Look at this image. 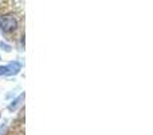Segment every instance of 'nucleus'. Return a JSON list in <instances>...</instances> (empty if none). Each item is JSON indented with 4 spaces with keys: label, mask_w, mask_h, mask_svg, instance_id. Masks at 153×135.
Segmentation results:
<instances>
[{
    "label": "nucleus",
    "mask_w": 153,
    "mask_h": 135,
    "mask_svg": "<svg viewBox=\"0 0 153 135\" xmlns=\"http://www.w3.org/2000/svg\"><path fill=\"white\" fill-rule=\"evenodd\" d=\"M18 27V22L13 16L11 15H4V16H0V29L1 31L4 32H11L13 30H16Z\"/></svg>",
    "instance_id": "1"
},
{
    "label": "nucleus",
    "mask_w": 153,
    "mask_h": 135,
    "mask_svg": "<svg viewBox=\"0 0 153 135\" xmlns=\"http://www.w3.org/2000/svg\"><path fill=\"white\" fill-rule=\"evenodd\" d=\"M22 69V64L18 61L11 62L8 65L4 66H0V76H13V74H18Z\"/></svg>",
    "instance_id": "2"
},
{
    "label": "nucleus",
    "mask_w": 153,
    "mask_h": 135,
    "mask_svg": "<svg viewBox=\"0 0 153 135\" xmlns=\"http://www.w3.org/2000/svg\"><path fill=\"white\" fill-rule=\"evenodd\" d=\"M23 99H24V93H22V95L19 96V97L16 99V100L13 101V103H12V104H11V106H10V109H11V111H12V109H15V108H16V107H18V106H20V101L23 100Z\"/></svg>",
    "instance_id": "3"
}]
</instances>
